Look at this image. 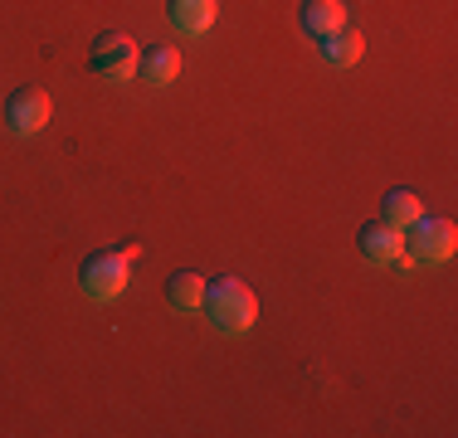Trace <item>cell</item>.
Listing matches in <instances>:
<instances>
[{
    "mask_svg": "<svg viewBox=\"0 0 458 438\" xmlns=\"http://www.w3.org/2000/svg\"><path fill=\"white\" fill-rule=\"evenodd\" d=\"M137 248H123V254H93L89 263H83V292L98 302H117L127 292V263H132Z\"/></svg>",
    "mask_w": 458,
    "mask_h": 438,
    "instance_id": "cell-2",
    "label": "cell"
},
{
    "mask_svg": "<svg viewBox=\"0 0 458 438\" xmlns=\"http://www.w3.org/2000/svg\"><path fill=\"white\" fill-rule=\"evenodd\" d=\"M380 219H390L395 229H410V224H420L424 219V200L414 190H390L386 195V215Z\"/></svg>",
    "mask_w": 458,
    "mask_h": 438,
    "instance_id": "cell-12",
    "label": "cell"
},
{
    "mask_svg": "<svg viewBox=\"0 0 458 438\" xmlns=\"http://www.w3.org/2000/svg\"><path fill=\"white\" fill-rule=\"evenodd\" d=\"M361 254L370 263H380V268H390V263H405V229H395L390 219H376V224L361 229Z\"/></svg>",
    "mask_w": 458,
    "mask_h": 438,
    "instance_id": "cell-6",
    "label": "cell"
},
{
    "mask_svg": "<svg viewBox=\"0 0 458 438\" xmlns=\"http://www.w3.org/2000/svg\"><path fill=\"white\" fill-rule=\"evenodd\" d=\"M166 302L176 307V312H200L205 307V273L195 268H181L166 278Z\"/></svg>",
    "mask_w": 458,
    "mask_h": 438,
    "instance_id": "cell-9",
    "label": "cell"
},
{
    "mask_svg": "<svg viewBox=\"0 0 458 438\" xmlns=\"http://www.w3.org/2000/svg\"><path fill=\"white\" fill-rule=\"evenodd\" d=\"M220 15V0H171V25L181 35H205Z\"/></svg>",
    "mask_w": 458,
    "mask_h": 438,
    "instance_id": "cell-8",
    "label": "cell"
},
{
    "mask_svg": "<svg viewBox=\"0 0 458 438\" xmlns=\"http://www.w3.org/2000/svg\"><path fill=\"white\" fill-rule=\"evenodd\" d=\"M318 44H322V59L332 63V69H352V63H361V54H366L361 29H336V35H327Z\"/></svg>",
    "mask_w": 458,
    "mask_h": 438,
    "instance_id": "cell-11",
    "label": "cell"
},
{
    "mask_svg": "<svg viewBox=\"0 0 458 438\" xmlns=\"http://www.w3.org/2000/svg\"><path fill=\"white\" fill-rule=\"evenodd\" d=\"M93 73L98 79H107V83H132L137 79V69H141V49L127 35H103L93 44Z\"/></svg>",
    "mask_w": 458,
    "mask_h": 438,
    "instance_id": "cell-3",
    "label": "cell"
},
{
    "mask_svg": "<svg viewBox=\"0 0 458 438\" xmlns=\"http://www.w3.org/2000/svg\"><path fill=\"white\" fill-rule=\"evenodd\" d=\"M5 122H10L15 137H39V131L49 127V93L39 83L15 88V93H10V103H5Z\"/></svg>",
    "mask_w": 458,
    "mask_h": 438,
    "instance_id": "cell-4",
    "label": "cell"
},
{
    "mask_svg": "<svg viewBox=\"0 0 458 438\" xmlns=\"http://www.w3.org/2000/svg\"><path fill=\"white\" fill-rule=\"evenodd\" d=\"M200 312L210 316L225 336H244L249 326L259 322V298H254V288H249L244 278H215V282H205V307Z\"/></svg>",
    "mask_w": 458,
    "mask_h": 438,
    "instance_id": "cell-1",
    "label": "cell"
},
{
    "mask_svg": "<svg viewBox=\"0 0 458 438\" xmlns=\"http://www.w3.org/2000/svg\"><path fill=\"white\" fill-rule=\"evenodd\" d=\"M141 79H147L151 88H171L181 79V49H171V44H157V49L141 54Z\"/></svg>",
    "mask_w": 458,
    "mask_h": 438,
    "instance_id": "cell-10",
    "label": "cell"
},
{
    "mask_svg": "<svg viewBox=\"0 0 458 438\" xmlns=\"http://www.w3.org/2000/svg\"><path fill=\"white\" fill-rule=\"evenodd\" d=\"M414 234H405V248H414L420 263H449L454 248H458V229L454 219H429L424 215L420 224H410Z\"/></svg>",
    "mask_w": 458,
    "mask_h": 438,
    "instance_id": "cell-5",
    "label": "cell"
},
{
    "mask_svg": "<svg viewBox=\"0 0 458 438\" xmlns=\"http://www.w3.org/2000/svg\"><path fill=\"white\" fill-rule=\"evenodd\" d=\"M346 20H352L346 0H302V29L312 39H327L336 29H346Z\"/></svg>",
    "mask_w": 458,
    "mask_h": 438,
    "instance_id": "cell-7",
    "label": "cell"
}]
</instances>
